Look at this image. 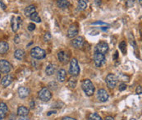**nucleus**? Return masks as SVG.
Returning <instances> with one entry per match:
<instances>
[{
  "mask_svg": "<svg viewBox=\"0 0 142 120\" xmlns=\"http://www.w3.org/2000/svg\"><path fill=\"white\" fill-rule=\"evenodd\" d=\"M81 87L86 96H91L95 93V86L90 79H85L81 82Z\"/></svg>",
  "mask_w": 142,
  "mask_h": 120,
  "instance_id": "1",
  "label": "nucleus"
},
{
  "mask_svg": "<svg viewBox=\"0 0 142 120\" xmlns=\"http://www.w3.org/2000/svg\"><path fill=\"white\" fill-rule=\"evenodd\" d=\"M30 55H31L32 58L35 59H42L45 58L46 52L45 50H44L40 47H34L30 50Z\"/></svg>",
  "mask_w": 142,
  "mask_h": 120,
  "instance_id": "2",
  "label": "nucleus"
},
{
  "mask_svg": "<svg viewBox=\"0 0 142 120\" xmlns=\"http://www.w3.org/2000/svg\"><path fill=\"white\" fill-rule=\"evenodd\" d=\"M69 73L73 76V77H76L80 73V67L78 65V62L77 59H72L70 61V67H69Z\"/></svg>",
  "mask_w": 142,
  "mask_h": 120,
  "instance_id": "3",
  "label": "nucleus"
},
{
  "mask_svg": "<svg viewBox=\"0 0 142 120\" xmlns=\"http://www.w3.org/2000/svg\"><path fill=\"white\" fill-rule=\"evenodd\" d=\"M38 96L42 100V101L47 102L52 98V94H51V92H50V91H49L48 88L45 87V88H43V89H41L39 91Z\"/></svg>",
  "mask_w": 142,
  "mask_h": 120,
  "instance_id": "4",
  "label": "nucleus"
},
{
  "mask_svg": "<svg viewBox=\"0 0 142 120\" xmlns=\"http://www.w3.org/2000/svg\"><path fill=\"white\" fill-rule=\"evenodd\" d=\"M94 62H95V64L97 67H100L103 65L105 64V62H106L105 56H104V54H102L100 53H95Z\"/></svg>",
  "mask_w": 142,
  "mask_h": 120,
  "instance_id": "5",
  "label": "nucleus"
},
{
  "mask_svg": "<svg viewBox=\"0 0 142 120\" xmlns=\"http://www.w3.org/2000/svg\"><path fill=\"white\" fill-rule=\"evenodd\" d=\"M108 50V45L106 42L101 41L97 44L95 49V53H100L102 54H105Z\"/></svg>",
  "mask_w": 142,
  "mask_h": 120,
  "instance_id": "6",
  "label": "nucleus"
},
{
  "mask_svg": "<svg viewBox=\"0 0 142 120\" xmlns=\"http://www.w3.org/2000/svg\"><path fill=\"white\" fill-rule=\"evenodd\" d=\"M118 82V77L113 73H109L106 77V83L110 89H113Z\"/></svg>",
  "mask_w": 142,
  "mask_h": 120,
  "instance_id": "7",
  "label": "nucleus"
},
{
  "mask_svg": "<svg viewBox=\"0 0 142 120\" xmlns=\"http://www.w3.org/2000/svg\"><path fill=\"white\" fill-rule=\"evenodd\" d=\"M12 70V65L10 62L5 59L0 60V72L3 73H8Z\"/></svg>",
  "mask_w": 142,
  "mask_h": 120,
  "instance_id": "8",
  "label": "nucleus"
},
{
  "mask_svg": "<svg viewBox=\"0 0 142 120\" xmlns=\"http://www.w3.org/2000/svg\"><path fill=\"white\" fill-rule=\"evenodd\" d=\"M97 97L100 102H106L108 100L109 96H108V93L105 90L100 89L97 92Z\"/></svg>",
  "mask_w": 142,
  "mask_h": 120,
  "instance_id": "9",
  "label": "nucleus"
},
{
  "mask_svg": "<svg viewBox=\"0 0 142 120\" xmlns=\"http://www.w3.org/2000/svg\"><path fill=\"white\" fill-rule=\"evenodd\" d=\"M12 30L16 32L19 29V27L21 23V18L20 17H12Z\"/></svg>",
  "mask_w": 142,
  "mask_h": 120,
  "instance_id": "10",
  "label": "nucleus"
},
{
  "mask_svg": "<svg viewBox=\"0 0 142 120\" xmlns=\"http://www.w3.org/2000/svg\"><path fill=\"white\" fill-rule=\"evenodd\" d=\"M72 44L73 47H75L76 49H81L83 47L84 45V39L81 36H78L75 39H73V40L72 41Z\"/></svg>",
  "mask_w": 142,
  "mask_h": 120,
  "instance_id": "11",
  "label": "nucleus"
},
{
  "mask_svg": "<svg viewBox=\"0 0 142 120\" xmlns=\"http://www.w3.org/2000/svg\"><path fill=\"white\" fill-rule=\"evenodd\" d=\"M78 34V28L77 27V25H72L70 26L69 29H68V31H67V37L68 38H74L76 37Z\"/></svg>",
  "mask_w": 142,
  "mask_h": 120,
  "instance_id": "12",
  "label": "nucleus"
},
{
  "mask_svg": "<svg viewBox=\"0 0 142 120\" xmlns=\"http://www.w3.org/2000/svg\"><path fill=\"white\" fill-rule=\"evenodd\" d=\"M58 59L63 64H67L69 62V54L65 51H60L58 54Z\"/></svg>",
  "mask_w": 142,
  "mask_h": 120,
  "instance_id": "13",
  "label": "nucleus"
},
{
  "mask_svg": "<svg viewBox=\"0 0 142 120\" xmlns=\"http://www.w3.org/2000/svg\"><path fill=\"white\" fill-rule=\"evenodd\" d=\"M8 112V108L5 103H0V120L3 119Z\"/></svg>",
  "mask_w": 142,
  "mask_h": 120,
  "instance_id": "14",
  "label": "nucleus"
},
{
  "mask_svg": "<svg viewBox=\"0 0 142 120\" xmlns=\"http://www.w3.org/2000/svg\"><path fill=\"white\" fill-rule=\"evenodd\" d=\"M29 94H30V90L27 87L21 86L18 89V95H19L20 98H21V99L27 97L29 96Z\"/></svg>",
  "mask_w": 142,
  "mask_h": 120,
  "instance_id": "15",
  "label": "nucleus"
},
{
  "mask_svg": "<svg viewBox=\"0 0 142 120\" xmlns=\"http://www.w3.org/2000/svg\"><path fill=\"white\" fill-rule=\"evenodd\" d=\"M13 81V78L11 75H6L5 77H3L2 81H1V84L4 86V87H7Z\"/></svg>",
  "mask_w": 142,
  "mask_h": 120,
  "instance_id": "16",
  "label": "nucleus"
},
{
  "mask_svg": "<svg viewBox=\"0 0 142 120\" xmlns=\"http://www.w3.org/2000/svg\"><path fill=\"white\" fill-rule=\"evenodd\" d=\"M66 77H67V73L64 69H60V70H58L57 73V80L59 82H63L66 80Z\"/></svg>",
  "mask_w": 142,
  "mask_h": 120,
  "instance_id": "17",
  "label": "nucleus"
},
{
  "mask_svg": "<svg viewBox=\"0 0 142 120\" xmlns=\"http://www.w3.org/2000/svg\"><path fill=\"white\" fill-rule=\"evenodd\" d=\"M9 49V45L8 42L1 41L0 42V54H5L8 51Z\"/></svg>",
  "mask_w": 142,
  "mask_h": 120,
  "instance_id": "18",
  "label": "nucleus"
},
{
  "mask_svg": "<svg viewBox=\"0 0 142 120\" xmlns=\"http://www.w3.org/2000/svg\"><path fill=\"white\" fill-rule=\"evenodd\" d=\"M57 5L59 8L65 9V8H67L70 6V2L68 1V0H58Z\"/></svg>",
  "mask_w": 142,
  "mask_h": 120,
  "instance_id": "19",
  "label": "nucleus"
},
{
  "mask_svg": "<svg viewBox=\"0 0 142 120\" xmlns=\"http://www.w3.org/2000/svg\"><path fill=\"white\" fill-rule=\"evenodd\" d=\"M29 113V109L26 106H20L17 109V114L19 116H26Z\"/></svg>",
  "mask_w": 142,
  "mask_h": 120,
  "instance_id": "20",
  "label": "nucleus"
},
{
  "mask_svg": "<svg viewBox=\"0 0 142 120\" xmlns=\"http://www.w3.org/2000/svg\"><path fill=\"white\" fill-rule=\"evenodd\" d=\"M35 12V7L34 5H30L28 7H26L24 10V13L26 17H30V15L33 14Z\"/></svg>",
  "mask_w": 142,
  "mask_h": 120,
  "instance_id": "21",
  "label": "nucleus"
},
{
  "mask_svg": "<svg viewBox=\"0 0 142 120\" xmlns=\"http://www.w3.org/2000/svg\"><path fill=\"white\" fill-rule=\"evenodd\" d=\"M14 57L17 60H22L25 57V51L23 49H17L14 52Z\"/></svg>",
  "mask_w": 142,
  "mask_h": 120,
  "instance_id": "22",
  "label": "nucleus"
},
{
  "mask_svg": "<svg viewBox=\"0 0 142 120\" xmlns=\"http://www.w3.org/2000/svg\"><path fill=\"white\" fill-rule=\"evenodd\" d=\"M55 71H56V67H55V65L50 64H48L47 67H46V69H45V72L48 76H51L53 75Z\"/></svg>",
  "mask_w": 142,
  "mask_h": 120,
  "instance_id": "23",
  "label": "nucleus"
},
{
  "mask_svg": "<svg viewBox=\"0 0 142 120\" xmlns=\"http://www.w3.org/2000/svg\"><path fill=\"white\" fill-rule=\"evenodd\" d=\"M88 0H79L78 1V8L79 10H85L87 8Z\"/></svg>",
  "mask_w": 142,
  "mask_h": 120,
  "instance_id": "24",
  "label": "nucleus"
},
{
  "mask_svg": "<svg viewBox=\"0 0 142 120\" xmlns=\"http://www.w3.org/2000/svg\"><path fill=\"white\" fill-rule=\"evenodd\" d=\"M67 86L71 89H74L77 86V80L75 77H71L67 81Z\"/></svg>",
  "mask_w": 142,
  "mask_h": 120,
  "instance_id": "25",
  "label": "nucleus"
},
{
  "mask_svg": "<svg viewBox=\"0 0 142 120\" xmlns=\"http://www.w3.org/2000/svg\"><path fill=\"white\" fill-rule=\"evenodd\" d=\"M30 19H31V21H34V22H41V18H40V17L39 16V14L37 13L36 12H35L33 14H31L30 15Z\"/></svg>",
  "mask_w": 142,
  "mask_h": 120,
  "instance_id": "26",
  "label": "nucleus"
},
{
  "mask_svg": "<svg viewBox=\"0 0 142 120\" xmlns=\"http://www.w3.org/2000/svg\"><path fill=\"white\" fill-rule=\"evenodd\" d=\"M88 120H103L97 113H91L88 117Z\"/></svg>",
  "mask_w": 142,
  "mask_h": 120,
  "instance_id": "27",
  "label": "nucleus"
},
{
  "mask_svg": "<svg viewBox=\"0 0 142 120\" xmlns=\"http://www.w3.org/2000/svg\"><path fill=\"white\" fill-rule=\"evenodd\" d=\"M119 49H120L121 52H122L123 54H125L127 53V43H126L125 40H122V41L120 43Z\"/></svg>",
  "mask_w": 142,
  "mask_h": 120,
  "instance_id": "28",
  "label": "nucleus"
},
{
  "mask_svg": "<svg viewBox=\"0 0 142 120\" xmlns=\"http://www.w3.org/2000/svg\"><path fill=\"white\" fill-rule=\"evenodd\" d=\"M51 38H52L51 34L49 33V32H46V33L45 34V35H44V40H45V42H48L49 40H51Z\"/></svg>",
  "mask_w": 142,
  "mask_h": 120,
  "instance_id": "29",
  "label": "nucleus"
},
{
  "mask_svg": "<svg viewBox=\"0 0 142 120\" xmlns=\"http://www.w3.org/2000/svg\"><path fill=\"white\" fill-rule=\"evenodd\" d=\"M27 29H28V30H30V31H33V30L35 29V24H34V23H30V24L28 25Z\"/></svg>",
  "mask_w": 142,
  "mask_h": 120,
  "instance_id": "30",
  "label": "nucleus"
},
{
  "mask_svg": "<svg viewBox=\"0 0 142 120\" xmlns=\"http://www.w3.org/2000/svg\"><path fill=\"white\" fill-rule=\"evenodd\" d=\"M126 89H127V85H126L125 83L120 84V86H119V91H125Z\"/></svg>",
  "mask_w": 142,
  "mask_h": 120,
  "instance_id": "31",
  "label": "nucleus"
},
{
  "mask_svg": "<svg viewBox=\"0 0 142 120\" xmlns=\"http://www.w3.org/2000/svg\"><path fill=\"white\" fill-rule=\"evenodd\" d=\"M135 92H136V94H137V95H140V94L142 93V88H141V86H137L136 91H135Z\"/></svg>",
  "mask_w": 142,
  "mask_h": 120,
  "instance_id": "32",
  "label": "nucleus"
},
{
  "mask_svg": "<svg viewBox=\"0 0 142 120\" xmlns=\"http://www.w3.org/2000/svg\"><path fill=\"white\" fill-rule=\"evenodd\" d=\"M133 4H134L133 0H129V1H127V7H129V8L132 7Z\"/></svg>",
  "mask_w": 142,
  "mask_h": 120,
  "instance_id": "33",
  "label": "nucleus"
},
{
  "mask_svg": "<svg viewBox=\"0 0 142 120\" xmlns=\"http://www.w3.org/2000/svg\"><path fill=\"white\" fill-rule=\"evenodd\" d=\"M18 120H30V118L26 116H20V118Z\"/></svg>",
  "mask_w": 142,
  "mask_h": 120,
  "instance_id": "34",
  "label": "nucleus"
},
{
  "mask_svg": "<svg viewBox=\"0 0 142 120\" xmlns=\"http://www.w3.org/2000/svg\"><path fill=\"white\" fill-rule=\"evenodd\" d=\"M92 25H107V24L103 22H94Z\"/></svg>",
  "mask_w": 142,
  "mask_h": 120,
  "instance_id": "35",
  "label": "nucleus"
},
{
  "mask_svg": "<svg viewBox=\"0 0 142 120\" xmlns=\"http://www.w3.org/2000/svg\"><path fill=\"white\" fill-rule=\"evenodd\" d=\"M63 120H77V119L73 118H71V117H64L63 118Z\"/></svg>",
  "mask_w": 142,
  "mask_h": 120,
  "instance_id": "36",
  "label": "nucleus"
},
{
  "mask_svg": "<svg viewBox=\"0 0 142 120\" xmlns=\"http://www.w3.org/2000/svg\"><path fill=\"white\" fill-rule=\"evenodd\" d=\"M57 112H56V110H52V111H49L48 113H47V115L48 116H49V115H51V114H53V113H56Z\"/></svg>",
  "mask_w": 142,
  "mask_h": 120,
  "instance_id": "37",
  "label": "nucleus"
},
{
  "mask_svg": "<svg viewBox=\"0 0 142 120\" xmlns=\"http://www.w3.org/2000/svg\"><path fill=\"white\" fill-rule=\"evenodd\" d=\"M15 43H17V44H18L20 42V40H19V36L18 35H16V37H15Z\"/></svg>",
  "mask_w": 142,
  "mask_h": 120,
  "instance_id": "38",
  "label": "nucleus"
},
{
  "mask_svg": "<svg viewBox=\"0 0 142 120\" xmlns=\"http://www.w3.org/2000/svg\"><path fill=\"white\" fill-rule=\"evenodd\" d=\"M95 3L97 6L101 5V0H95Z\"/></svg>",
  "mask_w": 142,
  "mask_h": 120,
  "instance_id": "39",
  "label": "nucleus"
},
{
  "mask_svg": "<svg viewBox=\"0 0 142 120\" xmlns=\"http://www.w3.org/2000/svg\"><path fill=\"white\" fill-rule=\"evenodd\" d=\"M105 120H114V118L113 117H111V116H108L105 118Z\"/></svg>",
  "mask_w": 142,
  "mask_h": 120,
  "instance_id": "40",
  "label": "nucleus"
},
{
  "mask_svg": "<svg viewBox=\"0 0 142 120\" xmlns=\"http://www.w3.org/2000/svg\"><path fill=\"white\" fill-rule=\"evenodd\" d=\"M139 3H140V4L141 5V4H142V0H139Z\"/></svg>",
  "mask_w": 142,
  "mask_h": 120,
  "instance_id": "41",
  "label": "nucleus"
},
{
  "mask_svg": "<svg viewBox=\"0 0 142 120\" xmlns=\"http://www.w3.org/2000/svg\"><path fill=\"white\" fill-rule=\"evenodd\" d=\"M131 120H135V118H132Z\"/></svg>",
  "mask_w": 142,
  "mask_h": 120,
  "instance_id": "42",
  "label": "nucleus"
}]
</instances>
